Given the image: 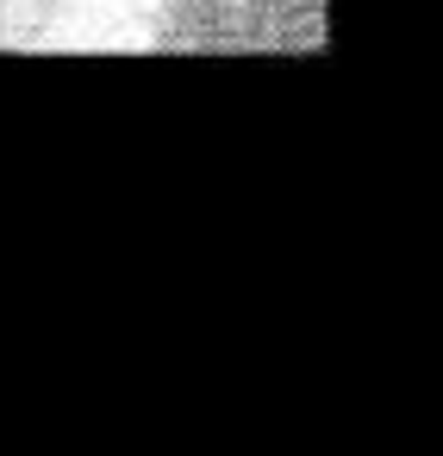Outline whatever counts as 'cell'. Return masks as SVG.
<instances>
[{
  "mask_svg": "<svg viewBox=\"0 0 443 456\" xmlns=\"http://www.w3.org/2000/svg\"><path fill=\"white\" fill-rule=\"evenodd\" d=\"M150 51H325V0H157Z\"/></svg>",
  "mask_w": 443,
  "mask_h": 456,
  "instance_id": "cell-1",
  "label": "cell"
},
{
  "mask_svg": "<svg viewBox=\"0 0 443 456\" xmlns=\"http://www.w3.org/2000/svg\"><path fill=\"white\" fill-rule=\"evenodd\" d=\"M69 7H82V0H0V51H20V45L51 38V26Z\"/></svg>",
  "mask_w": 443,
  "mask_h": 456,
  "instance_id": "cell-2",
  "label": "cell"
}]
</instances>
